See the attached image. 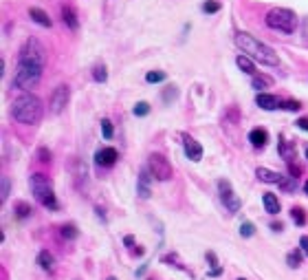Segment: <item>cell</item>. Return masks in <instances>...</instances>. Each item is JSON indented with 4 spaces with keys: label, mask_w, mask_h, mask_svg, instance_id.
Here are the masks:
<instances>
[{
    "label": "cell",
    "mask_w": 308,
    "mask_h": 280,
    "mask_svg": "<svg viewBox=\"0 0 308 280\" xmlns=\"http://www.w3.org/2000/svg\"><path fill=\"white\" fill-rule=\"evenodd\" d=\"M233 40H236L238 49H240L244 55H249L251 60H256V62H260L262 67H280V57H277V53H275L269 44L256 40L251 34H246V31H238Z\"/></svg>",
    "instance_id": "cell-1"
},
{
    "label": "cell",
    "mask_w": 308,
    "mask_h": 280,
    "mask_svg": "<svg viewBox=\"0 0 308 280\" xmlns=\"http://www.w3.org/2000/svg\"><path fill=\"white\" fill-rule=\"evenodd\" d=\"M11 115H14L16 122L27 123V126H35V123H40V119L44 115L42 100L38 95H33V93H22L11 104Z\"/></svg>",
    "instance_id": "cell-2"
},
{
    "label": "cell",
    "mask_w": 308,
    "mask_h": 280,
    "mask_svg": "<svg viewBox=\"0 0 308 280\" xmlns=\"http://www.w3.org/2000/svg\"><path fill=\"white\" fill-rule=\"evenodd\" d=\"M31 192H33L35 201H38L42 208L47 210H57V199H55V190H53V183L47 175L42 172H35L31 175Z\"/></svg>",
    "instance_id": "cell-3"
},
{
    "label": "cell",
    "mask_w": 308,
    "mask_h": 280,
    "mask_svg": "<svg viewBox=\"0 0 308 280\" xmlns=\"http://www.w3.org/2000/svg\"><path fill=\"white\" fill-rule=\"evenodd\" d=\"M264 20H266V27L275 29V31H282L286 35L295 34V29H297V16H295V11L286 9V7L271 9Z\"/></svg>",
    "instance_id": "cell-4"
},
{
    "label": "cell",
    "mask_w": 308,
    "mask_h": 280,
    "mask_svg": "<svg viewBox=\"0 0 308 280\" xmlns=\"http://www.w3.org/2000/svg\"><path fill=\"white\" fill-rule=\"evenodd\" d=\"M42 77V67H35V64H24V62H18L14 73V80H11V86L18 90H24L29 93V88H33L35 84Z\"/></svg>",
    "instance_id": "cell-5"
},
{
    "label": "cell",
    "mask_w": 308,
    "mask_h": 280,
    "mask_svg": "<svg viewBox=\"0 0 308 280\" xmlns=\"http://www.w3.org/2000/svg\"><path fill=\"white\" fill-rule=\"evenodd\" d=\"M18 62H24V64H35V67H42L44 69V62H47V51H44V47L40 44V40L29 38L27 42L22 44V49H20Z\"/></svg>",
    "instance_id": "cell-6"
},
{
    "label": "cell",
    "mask_w": 308,
    "mask_h": 280,
    "mask_svg": "<svg viewBox=\"0 0 308 280\" xmlns=\"http://www.w3.org/2000/svg\"><path fill=\"white\" fill-rule=\"evenodd\" d=\"M147 170L157 181H170L174 170H172V163L163 157L161 152H152L147 157Z\"/></svg>",
    "instance_id": "cell-7"
},
{
    "label": "cell",
    "mask_w": 308,
    "mask_h": 280,
    "mask_svg": "<svg viewBox=\"0 0 308 280\" xmlns=\"http://www.w3.org/2000/svg\"><path fill=\"white\" fill-rule=\"evenodd\" d=\"M218 192H220V201H223L225 210H227L229 214H238V212H240L242 201H240V196L233 192L231 183H229L227 179H220L218 181Z\"/></svg>",
    "instance_id": "cell-8"
},
{
    "label": "cell",
    "mask_w": 308,
    "mask_h": 280,
    "mask_svg": "<svg viewBox=\"0 0 308 280\" xmlns=\"http://www.w3.org/2000/svg\"><path fill=\"white\" fill-rule=\"evenodd\" d=\"M68 97H71V90H68V86H57L55 90H53L51 95V102H49V106H51V113L53 115H60L62 110H64V106H66Z\"/></svg>",
    "instance_id": "cell-9"
},
{
    "label": "cell",
    "mask_w": 308,
    "mask_h": 280,
    "mask_svg": "<svg viewBox=\"0 0 308 280\" xmlns=\"http://www.w3.org/2000/svg\"><path fill=\"white\" fill-rule=\"evenodd\" d=\"M183 150H185V157L194 163H198L203 159V146L194 137H183Z\"/></svg>",
    "instance_id": "cell-10"
},
{
    "label": "cell",
    "mask_w": 308,
    "mask_h": 280,
    "mask_svg": "<svg viewBox=\"0 0 308 280\" xmlns=\"http://www.w3.org/2000/svg\"><path fill=\"white\" fill-rule=\"evenodd\" d=\"M117 159H119V152L114 150V148H101V150H97V152H95V161H97V166H106V168H110V166H114V163H117Z\"/></svg>",
    "instance_id": "cell-11"
},
{
    "label": "cell",
    "mask_w": 308,
    "mask_h": 280,
    "mask_svg": "<svg viewBox=\"0 0 308 280\" xmlns=\"http://www.w3.org/2000/svg\"><path fill=\"white\" fill-rule=\"evenodd\" d=\"M154 179V176L150 175V170L147 168H143L141 172H139V179H137V194L141 196V199H150V181Z\"/></svg>",
    "instance_id": "cell-12"
},
{
    "label": "cell",
    "mask_w": 308,
    "mask_h": 280,
    "mask_svg": "<svg viewBox=\"0 0 308 280\" xmlns=\"http://www.w3.org/2000/svg\"><path fill=\"white\" fill-rule=\"evenodd\" d=\"M256 104L260 106L262 110H275V108H282V102H280V97L269 95V93H258V97H256Z\"/></svg>",
    "instance_id": "cell-13"
},
{
    "label": "cell",
    "mask_w": 308,
    "mask_h": 280,
    "mask_svg": "<svg viewBox=\"0 0 308 280\" xmlns=\"http://www.w3.org/2000/svg\"><path fill=\"white\" fill-rule=\"evenodd\" d=\"M256 176L262 183H275V185H280L282 179H284V175H280V172H275V170H269V168H258Z\"/></svg>",
    "instance_id": "cell-14"
},
{
    "label": "cell",
    "mask_w": 308,
    "mask_h": 280,
    "mask_svg": "<svg viewBox=\"0 0 308 280\" xmlns=\"http://www.w3.org/2000/svg\"><path fill=\"white\" fill-rule=\"evenodd\" d=\"M38 265L42 271H47V274H53L55 271V256H53L49 249H42V252L38 254Z\"/></svg>",
    "instance_id": "cell-15"
},
{
    "label": "cell",
    "mask_w": 308,
    "mask_h": 280,
    "mask_svg": "<svg viewBox=\"0 0 308 280\" xmlns=\"http://www.w3.org/2000/svg\"><path fill=\"white\" fill-rule=\"evenodd\" d=\"M29 16H31V20L38 22L40 27H47V29L53 27V20L49 18V14H47V11H42L40 7H31V9H29Z\"/></svg>",
    "instance_id": "cell-16"
},
{
    "label": "cell",
    "mask_w": 308,
    "mask_h": 280,
    "mask_svg": "<svg viewBox=\"0 0 308 280\" xmlns=\"http://www.w3.org/2000/svg\"><path fill=\"white\" fill-rule=\"evenodd\" d=\"M277 152H280V157L284 159L286 163H293V159H297V150H295V143L284 141V139H282L280 146H277Z\"/></svg>",
    "instance_id": "cell-17"
},
{
    "label": "cell",
    "mask_w": 308,
    "mask_h": 280,
    "mask_svg": "<svg viewBox=\"0 0 308 280\" xmlns=\"http://www.w3.org/2000/svg\"><path fill=\"white\" fill-rule=\"evenodd\" d=\"M249 141H251L253 148H264L266 141H269V133L264 128H253L249 133Z\"/></svg>",
    "instance_id": "cell-18"
},
{
    "label": "cell",
    "mask_w": 308,
    "mask_h": 280,
    "mask_svg": "<svg viewBox=\"0 0 308 280\" xmlns=\"http://www.w3.org/2000/svg\"><path fill=\"white\" fill-rule=\"evenodd\" d=\"M62 20H64V24H66L68 29H73V31L80 29V20H77V14L73 7H62Z\"/></svg>",
    "instance_id": "cell-19"
},
{
    "label": "cell",
    "mask_w": 308,
    "mask_h": 280,
    "mask_svg": "<svg viewBox=\"0 0 308 280\" xmlns=\"http://www.w3.org/2000/svg\"><path fill=\"white\" fill-rule=\"evenodd\" d=\"M236 64L238 69H240L242 73H249V75H256V64H253V60L249 55H244V53H240V55L236 57Z\"/></svg>",
    "instance_id": "cell-20"
},
{
    "label": "cell",
    "mask_w": 308,
    "mask_h": 280,
    "mask_svg": "<svg viewBox=\"0 0 308 280\" xmlns=\"http://www.w3.org/2000/svg\"><path fill=\"white\" fill-rule=\"evenodd\" d=\"M262 203H264V210L269 214L280 212V201H277V196H275V194H271V192H266V194L262 196Z\"/></svg>",
    "instance_id": "cell-21"
},
{
    "label": "cell",
    "mask_w": 308,
    "mask_h": 280,
    "mask_svg": "<svg viewBox=\"0 0 308 280\" xmlns=\"http://www.w3.org/2000/svg\"><path fill=\"white\" fill-rule=\"evenodd\" d=\"M14 212H16V216H18V219H27V216H31V212H33V210H31V205H29V203L18 201V203L14 205Z\"/></svg>",
    "instance_id": "cell-22"
},
{
    "label": "cell",
    "mask_w": 308,
    "mask_h": 280,
    "mask_svg": "<svg viewBox=\"0 0 308 280\" xmlns=\"http://www.w3.org/2000/svg\"><path fill=\"white\" fill-rule=\"evenodd\" d=\"M271 84H273V80H271L269 75H253L251 77V86H253V88H258V90H260V88H269Z\"/></svg>",
    "instance_id": "cell-23"
},
{
    "label": "cell",
    "mask_w": 308,
    "mask_h": 280,
    "mask_svg": "<svg viewBox=\"0 0 308 280\" xmlns=\"http://www.w3.org/2000/svg\"><path fill=\"white\" fill-rule=\"evenodd\" d=\"M291 219H293L295 225H299V228H304L306 225V212H304V208H293L291 210Z\"/></svg>",
    "instance_id": "cell-24"
},
{
    "label": "cell",
    "mask_w": 308,
    "mask_h": 280,
    "mask_svg": "<svg viewBox=\"0 0 308 280\" xmlns=\"http://www.w3.org/2000/svg\"><path fill=\"white\" fill-rule=\"evenodd\" d=\"M60 234H62V238H66V241H75V238L80 236V232H77V228H75V225H73V223L62 225Z\"/></svg>",
    "instance_id": "cell-25"
},
{
    "label": "cell",
    "mask_w": 308,
    "mask_h": 280,
    "mask_svg": "<svg viewBox=\"0 0 308 280\" xmlns=\"http://www.w3.org/2000/svg\"><path fill=\"white\" fill-rule=\"evenodd\" d=\"M302 258H304V252H302V249H293V252L286 256V262H289V267L297 269V267L302 265Z\"/></svg>",
    "instance_id": "cell-26"
},
{
    "label": "cell",
    "mask_w": 308,
    "mask_h": 280,
    "mask_svg": "<svg viewBox=\"0 0 308 280\" xmlns=\"http://www.w3.org/2000/svg\"><path fill=\"white\" fill-rule=\"evenodd\" d=\"M280 188L284 192H295V188H297V179H295V176H284L282 183H280Z\"/></svg>",
    "instance_id": "cell-27"
},
{
    "label": "cell",
    "mask_w": 308,
    "mask_h": 280,
    "mask_svg": "<svg viewBox=\"0 0 308 280\" xmlns=\"http://www.w3.org/2000/svg\"><path fill=\"white\" fill-rule=\"evenodd\" d=\"M253 234H256V225H253L251 221H244V223H240V236L251 238Z\"/></svg>",
    "instance_id": "cell-28"
},
{
    "label": "cell",
    "mask_w": 308,
    "mask_h": 280,
    "mask_svg": "<svg viewBox=\"0 0 308 280\" xmlns=\"http://www.w3.org/2000/svg\"><path fill=\"white\" fill-rule=\"evenodd\" d=\"M93 80H95V82H106V80H108V73H106L104 64H97V67L93 69Z\"/></svg>",
    "instance_id": "cell-29"
},
{
    "label": "cell",
    "mask_w": 308,
    "mask_h": 280,
    "mask_svg": "<svg viewBox=\"0 0 308 280\" xmlns=\"http://www.w3.org/2000/svg\"><path fill=\"white\" fill-rule=\"evenodd\" d=\"M165 73L163 71H150L146 75V82H150V84H159V82H165Z\"/></svg>",
    "instance_id": "cell-30"
},
{
    "label": "cell",
    "mask_w": 308,
    "mask_h": 280,
    "mask_svg": "<svg viewBox=\"0 0 308 280\" xmlns=\"http://www.w3.org/2000/svg\"><path fill=\"white\" fill-rule=\"evenodd\" d=\"M220 7L223 5H220L218 0H207V2L203 5V11L205 14H216V11H220Z\"/></svg>",
    "instance_id": "cell-31"
},
{
    "label": "cell",
    "mask_w": 308,
    "mask_h": 280,
    "mask_svg": "<svg viewBox=\"0 0 308 280\" xmlns=\"http://www.w3.org/2000/svg\"><path fill=\"white\" fill-rule=\"evenodd\" d=\"M101 133H104V139H113L114 130H113V123H110V119H101Z\"/></svg>",
    "instance_id": "cell-32"
},
{
    "label": "cell",
    "mask_w": 308,
    "mask_h": 280,
    "mask_svg": "<svg viewBox=\"0 0 308 280\" xmlns=\"http://www.w3.org/2000/svg\"><path fill=\"white\" fill-rule=\"evenodd\" d=\"M132 113L137 115V117H146V115L150 113V104H147V102H139V104L134 106Z\"/></svg>",
    "instance_id": "cell-33"
},
{
    "label": "cell",
    "mask_w": 308,
    "mask_h": 280,
    "mask_svg": "<svg viewBox=\"0 0 308 280\" xmlns=\"http://www.w3.org/2000/svg\"><path fill=\"white\" fill-rule=\"evenodd\" d=\"M282 108H284V110H291V113H295V110L302 108V104H299V102H295V100H286V102H282Z\"/></svg>",
    "instance_id": "cell-34"
},
{
    "label": "cell",
    "mask_w": 308,
    "mask_h": 280,
    "mask_svg": "<svg viewBox=\"0 0 308 280\" xmlns=\"http://www.w3.org/2000/svg\"><path fill=\"white\" fill-rule=\"evenodd\" d=\"M178 97V90H176V86H170V88L165 90V95H163V100L170 102V100H176Z\"/></svg>",
    "instance_id": "cell-35"
},
{
    "label": "cell",
    "mask_w": 308,
    "mask_h": 280,
    "mask_svg": "<svg viewBox=\"0 0 308 280\" xmlns=\"http://www.w3.org/2000/svg\"><path fill=\"white\" fill-rule=\"evenodd\" d=\"M2 201L7 199V196H9V176H2Z\"/></svg>",
    "instance_id": "cell-36"
},
{
    "label": "cell",
    "mask_w": 308,
    "mask_h": 280,
    "mask_svg": "<svg viewBox=\"0 0 308 280\" xmlns=\"http://www.w3.org/2000/svg\"><path fill=\"white\" fill-rule=\"evenodd\" d=\"M40 161H51V152L47 150V148H40Z\"/></svg>",
    "instance_id": "cell-37"
},
{
    "label": "cell",
    "mask_w": 308,
    "mask_h": 280,
    "mask_svg": "<svg viewBox=\"0 0 308 280\" xmlns=\"http://www.w3.org/2000/svg\"><path fill=\"white\" fill-rule=\"evenodd\" d=\"M299 247H302V252L308 256V236H302V238H299Z\"/></svg>",
    "instance_id": "cell-38"
},
{
    "label": "cell",
    "mask_w": 308,
    "mask_h": 280,
    "mask_svg": "<svg viewBox=\"0 0 308 280\" xmlns=\"http://www.w3.org/2000/svg\"><path fill=\"white\" fill-rule=\"evenodd\" d=\"M297 128H302V130H306V133H308V117H299L297 119Z\"/></svg>",
    "instance_id": "cell-39"
},
{
    "label": "cell",
    "mask_w": 308,
    "mask_h": 280,
    "mask_svg": "<svg viewBox=\"0 0 308 280\" xmlns=\"http://www.w3.org/2000/svg\"><path fill=\"white\" fill-rule=\"evenodd\" d=\"M302 35H304V40L308 42V18H304V22H302Z\"/></svg>",
    "instance_id": "cell-40"
},
{
    "label": "cell",
    "mask_w": 308,
    "mask_h": 280,
    "mask_svg": "<svg viewBox=\"0 0 308 280\" xmlns=\"http://www.w3.org/2000/svg\"><path fill=\"white\" fill-rule=\"evenodd\" d=\"M271 229H273V232H282V229H284V225H282V223H273V225H271Z\"/></svg>",
    "instance_id": "cell-41"
},
{
    "label": "cell",
    "mask_w": 308,
    "mask_h": 280,
    "mask_svg": "<svg viewBox=\"0 0 308 280\" xmlns=\"http://www.w3.org/2000/svg\"><path fill=\"white\" fill-rule=\"evenodd\" d=\"M123 243H126L128 247H132L134 245V236H126V238H123Z\"/></svg>",
    "instance_id": "cell-42"
},
{
    "label": "cell",
    "mask_w": 308,
    "mask_h": 280,
    "mask_svg": "<svg viewBox=\"0 0 308 280\" xmlns=\"http://www.w3.org/2000/svg\"><path fill=\"white\" fill-rule=\"evenodd\" d=\"M304 192H306V194H308V181H306V183H304Z\"/></svg>",
    "instance_id": "cell-43"
},
{
    "label": "cell",
    "mask_w": 308,
    "mask_h": 280,
    "mask_svg": "<svg viewBox=\"0 0 308 280\" xmlns=\"http://www.w3.org/2000/svg\"><path fill=\"white\" fill-rule=\"evenodd\" d=\"M106 280H117V278H114V276H110V278H106Z\"/></svg>",
    "instance_id": "cell-44"
},
{
    "label": "cell",
    "mask_w": 308,
    "mask_h": 280,
    "mask_svg": "<svg viewBox=\"0 0 308 280\" xmlns=\"http://www.w3.org/2000/svg\"><path fill=\"white\" fill-rule=\"evenodd\" d=\"M306 159H308V146H306Z\"/></svg>",
    "instance_id": "cell-45"
},
{
    "label": "cell",
    "mask_w": 308,
    "mask_h": 280,
    "mask_svg": "<svg viewBox=\"0 0 308 280\" xmlns=\"http://www.w3.org/2000/svg\"><path fill=\"white\" fill-rule=\"evenodd\" d=\"M240 280H244V278H240Z\"/></svg>",
    "instance_id": "cell-46"
}]
</instances>
